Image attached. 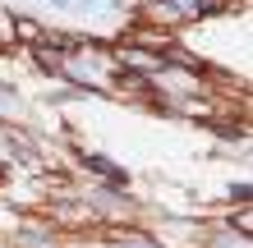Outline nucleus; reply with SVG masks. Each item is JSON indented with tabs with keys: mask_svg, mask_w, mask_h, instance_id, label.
<instances>
[{
	"mask_svg": "<svg viewBox=\"0 0 253 248\" xmlns=\"http://www.w3.org/2000/svg\"><path fill=\"white\" fill-rule=\"evenodd\" d=\"M87 170H97V175H106V179H115V184L125 179V175H120V166H111L106 156H87Z\"/></svg>",
	"mask_w": 253,
	"mask_h": 248,
	"instance_id": "obj_1",
	"label": "nucleus"
},
{
	"mask_svg": "<svg viewBox=\"0 0 253 248\" xmlns=\"http://www.w3.org/2000/svg\"><path fill=\"white\" fill-rule=\"evenodd\" d=\"M115 248H161V244H147V239H120Z\"/></svg>",
	"mask_w": 253,
	"mask_h": 248,
	"instance_id": "obj_2",
	"label": "nucleus"
}]
</instances>
